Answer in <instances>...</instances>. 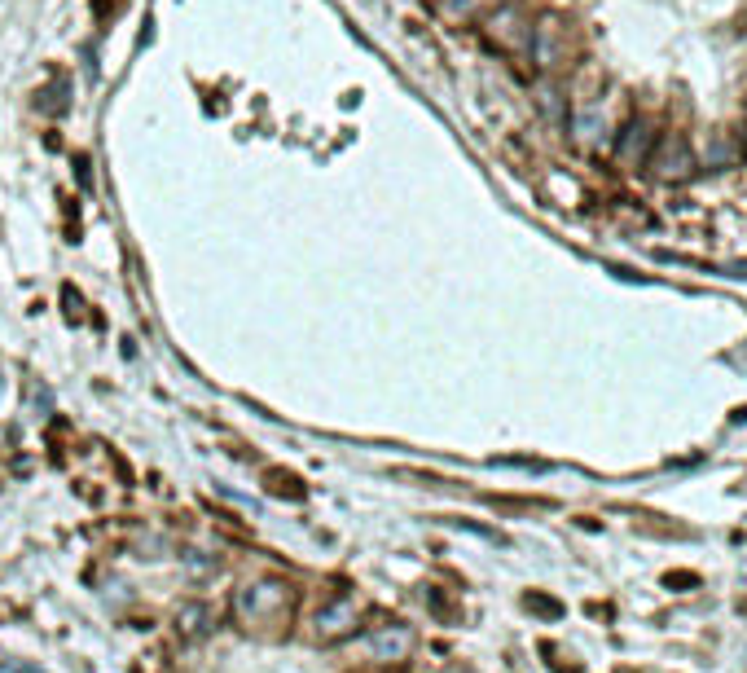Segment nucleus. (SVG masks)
<instances>
[{
  "label": "nucleus",
  "instance_id": "nucleus-1",
  "mask_svg": "<svg viewBox=\"0 0 747 673\" xmlns=\"http://www.w3.org/2000/svg\"><path fill=\"white\" fill-rule=\"evenodd\" d=\"M651 163H655V172H660L664 181H682V176L695 172V150H690L686 137H664L660 146H655Z\"/></svg>",
  "mask_w": 747,
  "mask_h": 673
},
{
  "label": "nucleus",
  "instance_id": "nucleus-2",
  "mask_svg": "<svg viewBox=\"0 0 747 673\" xmlns=\"http://www.w3.org/2000/svg\"><path fill=\"white\" fill-rule=\"evenodd\" d=\"M409 643H414V638H409L405 625H383V630L370 634V652L378 660H400V656L409 652Z\"/></svg>",
  "mask_w": 747,
  "mask_h": 673
},
{
  "label": "nucleus",
  "instance_id": "nucleus-3",
  "mask_svg": "<svg viewBox=\"0 0 747 673\" xmlns=\"http://www.w3.org/2000/svg\"><path fill=\"white\" fill-rule=\"evenodd\" d=\"M356 625V608L348 599H339V603H330L326 612H317V634L321 638H339V634H348Z\"/></svg>",
  "mask_w": 747,
  "mask_h": 673
},
{
  "label": "nucleus",
  "instance_id": "nucleus-4",
  "mask_svg": "<svg viewBox=\"0 0 747 673\" xmlns=\"http://www.w3.org/2000/svg\"><path fill=\"white\" fill-rule=\"evenodd\" d=\"M646 146H651V132H646V124H642V119H633V124H629V132H624V141H620V159L638 163Z\"/></svg>",
  "mask_w": 747,
  "mask_h": 673
},
{
  "label": "nucleus",
  "instance_id": "nucleus-5",
  "mask_svg": "<svg viewBox=\"0 0 747 673\" xmlns=\"http://www.w3.org/2000/svg\"><path fill=\"white\" fill-rule=\"evenodd\" d=\"M528 608H537V612H550V616H559V603H545V599H528Z\"/></svg>",
  "mask_w": 747,
  "mask_h": 673
}]
</instances>
